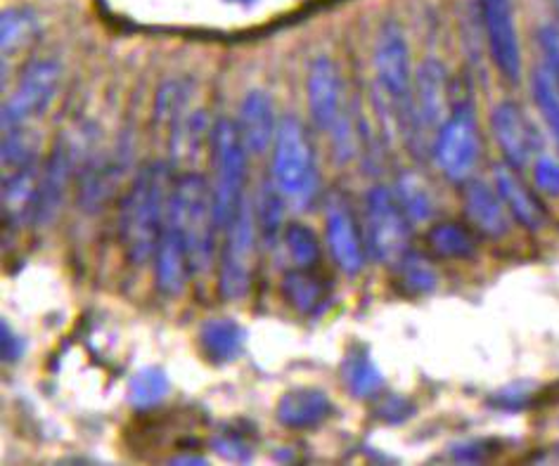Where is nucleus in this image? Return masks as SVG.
Returning <instances> with one entry per match:
<instances>
[{
  "mask_svg": "<svg viewBox=\"0 0 559 466\" xmlns=\"http://www.w3.org/2000/svg\"><path fill=\"white\" fill-rule=\"evenodd\" d=\"M271 176L287 202L311 200L318 188V168L311 138L299 117L287 115L280 119L273 143Z\"/></svg>",
  "mask_w": 559,
  "mask_h": 466,
  "instance_id": "obj_4",
  "label": "nucleus"
},
{
  "mask_svg": "<svg viewBox=\"0 0 559 466\" xmlns=\"http://www.w3.org/2000/svg\"><path fill=\"white\" fill-rule=\"evenodd\" d=\"M233 3H242V5H249V3H254V0H233Z\"/></svg>",
  "mask_w": 559,
  "mask_h": 466,
  "instance_id": "obj_39",
  "label": "nucleus"
},
{
  "mask_svg": "<svg viewBox=\"0 0 559 466\" xmlns=\"http://www.w3.org/2000/svg\"><path fill=\"white\" fill-rule=\"evenodd\" d=\"M283 244L287 251V259L295 267H318L320 265V242L318 235L304 223H287L283 232Z\"/></svg>",
  "mask_w": 559,
  "mask_h": 466,
  "instance_id": "obj_30",
  "label": "nucleus"
},
{
  "mask_svg": "<svg viewBox=\"0 0 559 466\" xmlns=\"http://www.w3.org/2000/svg\"><path fill=\"white\" fill-rule=\"evenodd\" d=\"M394 267H396L403 289L411 291V294H429L439 282L435 265H431L423 256V253H417L413 249L405 253V256Z\"/></svg>",
  "mask_w": 559,
  "mask_h": 466,
  "instance_id": "obj_31",
  "label": "nucleus"
},
{
  "mask_svg": "<svg viewBox=\"0 0 559 466\" xmlns=\"http://www.w3.org/2000/svg\"><path fill=\"white\" fill-rule=\"evenodd\" d=\"M212 164H214V202H216V220L221 232L228 228L245 202L247 186V162L249 152L242 143L237 123L230 119H218L212 129Z\"/></svg>",
  "mask_w": 559,
  "mask_h": 466,
  "instance_id": "obj_3",
  "label": "nucleus"
},
{
  "mask_svg": "<svg viewBox=\"0 0 559 466\" xmlns=\"http://www.w3.org/2000/svg\"><path fill=\"white\" fill-rule=\"evenodd\" d=\"M538 48L543 55V69L559 86V29L555 24H543L538 29Z\"/></svg>",
  "mask_w": 559,
  "mask_h": 466,
  "instance_id": "obj_33",
  "label": "nucleus"
},
{
  "mask_svg": "<svg viewBox=\"0 0 559 466\" xmlns=\"http://www.w3.org/2000/svg\"><path fill=\"white\" fill-rule=\"evenodd\" d=\"M463 202L469 223L481 235L500 239L510 232L512 216L506 202H502L498 188H491L484 180H469L465 182Z\"/></svg>",
  "mask_w": 559,
  "mask_h": 466,
  "instance_id": "obj_18",
  "label": "nucleus"
},
{
  "mask_svg": "<svg viewBox=\"0 0 559 466\" xmlns=\"http://www.w3.org/2000/svg\"><path fill=\"white\" fill-rule=\"evenodd\" d=\"M342 379H344V386L352 391L354 398H360V401L374 398V395L382 393L384 389L382 372L377 370V365L368 356V350L360 346L352 348L344 356Z\"/></svg>",
  "mask_w": 559,
  "mask_h": 466,
  "instance_id": "obj_25",
  "label": "nucleus"
},
{
  "mask_svg": "<svg viewBox=\"0 0 559 466\" xmlns=\"http://www.w3.org/2000/svg\"><path fill=\"white\" fill-rule=\"evenodd\" d=\"M24 338L12 330L10 322H0V353H3L5 362H17L24 356Z\"/></svg>",
  "mask_w": 559,
  "mask_h": 466,
  "instance_id": "obj_35",
  "label": "nucleus"
},
{
  "mask_svg": "<svg viewBox=\"0 0 559 466\" xmlns=\"http://www.w3.org/2000/svg\"><path fill=\"white\" fill-rule=\"evenodd\" d=\"M38 34V20L26 8H8L0 17V46L3 55H12L22 46H29Z\"/></svg>",
  "mask_w": 559,
  "mask_h": 466,
  "instance_id": "obj_28",
  "label": "nucleus"
},
{
  "mask_svg": "<svg viewBox=\"0 0 559 466\" xmlns=\"http://www.w3.org/2000/svg\"><path fill=\"white\" fill-rule=\"evenodd\" d=\"M60 62L34 60L26 64L10 100L3 105V131L34 126L38 119H44L60 93Z\"/></svg>",
  "mask_w": 559,
  "mask_h": 466,
  "instance_id": "obj_10",
  "label": "nucleus"
},
{
  "mask_svg": "<svg viewBox=\"0 0 559 466\" xmlns=\"http://www.w3.org/2000/svg\"><path fill=\"white\" fill-rule=\"evenodd\" d=\"M38 180V162L8 168V174L3 176V220L20 225L24 218H34Z\"/></svg>",
  "mask_w": 559,
  "mask_h": 466,
  "instance_id": "obj_21",
  "label": "nucleus"
},
{
  "mask_svg": "<svg viewBox=\"0 0 559 466\" xmlns=\"http://www.w3.org/2000/svg\"><path fill=\"white\" fill-rule=\"evenodd\" d=\"M368 253L382 265L394 267L411 251V218L399 204L394 190L374 186L366 194V216H362Z\"/></svg>",
  "mask_w": 559,
  "mask_h": 466,
  "instance_id": "obj_5",
  "label": "nucleus"
},
{
  "mask_svg": "<svg viewBox=\"0 0 559 466\" xmlns=\"http://www.w3.org/2000/svg\"><path fill=\"white\" fill-rule=\"evenodd\" d=\"M152 261H155L157 289L164 296H180L186 291L188 279L192 275V263H190L186 239L169 220V216H166V225L159 237L155 259Z\"/></svg>",
  "mask_w": 559,
  "mask_h": 466,
  "instance_id": "obj_17",
  "label": "nucleus"
},
{
  "mask_svg": "<svg viewBox=\"0 0 559 466\" xmlns=\"http://www.w3.org/2000/svg\"><path fill=\"white\" fill-rule=\"evenodd\" d=\"M169 220L186 239L192 273H206L214 261L216 232H221L212 180L198 171L180 174L174 180Z\"/></svg>",
  "mask_w": 559,
  "mask_h": 466,
  "instance_id": "obj_2",
  "label": "nucleus"
},
{
  "mask_svg": "<svg viewBox=\"0 0 559 466\" xmlns=\"http://www.w3.org/2000/svg\"><path fill=\"white\" fill-rule=\"evenodd\" d=\"M285 202L287 196L280 192L275 186L273 176L265 178L259 188L257 202H254V216H257V228H259V239L265 247H275L280 235L285 232Z\"/></svg>",
  "mask_w": 559,
  "mask_h": 466,
  "instance_id": "obj_24",
  "label": "nucleus"
},
{
  "mask_svg": "<svg viewBox=\"0 0 559 466\" xmlns=\"http://www.w3.org/2000/svg\"><path fill=\"white\" fill-rule=\"evenodd\" d=\"M484 36L488 52L500 76L508 83H520L524 62H522V46H520V29L514 22V5L512 0H479Z\"/></svg>",
  "mask_w": 559,
  "mask_h": 466,
  "instance_id": "obj_11",
  "label": "nucleus"
},
{
  "mask_svg": "<svg viewBox=\"0 0 559 466\" xmlns=\"http://www.w3.org/2000/svg\"><path fill=\"white\" fill-rule=\"evenodd\" d=\"M325 223H328V244H330L334 263H337L346 275L360 273L362 265H366L368 247H366V235L360 232L354 211L348 208L344 200L332 196L325 211Z\"/></svg>",
  "mask_w": 559,
  "mask_h": 466,
  "instance_id": "obj_15",
  "label": "nucleus"
},
{
  "mask_svg": "<svg viewBox=\"0 0 559 466\" xmlns=\"http://www.w3.org/2000/svg\"><path fill=\"white\" fill-rule=\"evenodd\" d=\"M332 401L323 389L301 386L289 389L275 405V417L285 429H313L318 423H323L332 415Z\"/></svg>",
  "mask_w": 559,
  "mask_h": 466,
  "instance_id": "obj_19",
  "label": "nucleus"
},
{
  "mask_svg": "<svg viewBox=\"0 0 559 466\" xmlns=\"http://www.w3.org/2000/svg\"><path fill=\"white\" fill-rule=\"evenodd\" d=\"M223 232H226V242L221 249L218 291L226 301H240L251 285V267H254V249L259 239L251 196H245L240 211Z\"/></svg>",
  "mask_w": 559,
  "mask_h": 466,
  "instance_id": "obj_7",
  "label": "nucleus"
},
{
  "mask_svg": "<svg viewBox=\"0 0 559 466\" xmlns=\"http://www.w3.org/2000/svg\"><path fill=\"white\" fill-rule=\"evenodd\" d=\"M214 445H216L218 452H223V455H226L228 459H245V457L251 455L249 445L242 441L240 435H233V433H221V435L216 438V441H214Z\"/></svg>",
  "mask_w": 559,
  "mask_h": 466,
  "instance_id": "obj_36",
  "label": "nucleus"
},
{
  "mask_svg": "<svg viewBox=\"0 0 559 466\" xmlns=\"http://www.w3.org/2000/svg\"><path fill=\"white\" fill-rule=\"evenodd\" d=\"M394 194L413 223L429 220L431 216H435V196H431V190L427 188V182L417 174L408 171V174L399 176Z\"/></svg>",
  "mask_w": 559,
  "mask_h": 466,
  "instance_id": "obj_29",
  "label": "nucleus"
},
{
  "mask_svg": "<svg viewBox=\"0 0 559 466\" xmlns=\"http://www.w3.org/2000/svg\"><path fill=\"white\" fill-rule=\"evenodd\" d=\"M372 67L377 86L386 95V100L401 111L403 119H408L415 76L411 67L408 38H405L399 22L382 24L380 34L374 38Z\"/></svg>",
  "mask_w": 559,
  "mask_h": 466,
  "instance_id": "obj_9",
  "label": "nucleus"
},
{
  "mask_svg": "<svg viewBox=\"0 0 559 466\" xmlns=\"http://www.w3.org/2000/svg\"><path fill=\"white\" fill-rule=\"evenodd\" d=\"M552 5H555V10L559 12V0H552Z\"/></svg>",
  "mask_w": 559,
  "mask_h": 466,
  "instance_id": "obj_40",
  "label": "nucleus"
},
{
  "mask_svg": "<svg viewBox=\"0 0 559 466\" xmlns=\"http://www.w3.org/2000/svg\"><path fill=\"white\" fill-rule=\"evenodd\" d=\"M171 190V171L162 162L145 164L126 190L119 211V239L123 256L131 265L143 267L155 259L169 216Z\"/></svg>",
  "mask_w": 559,
  "mask_h": 466,
  "instance_id": "obj_1",
  "label": "nucleus"
},
{
  "mask_svg": "<svg viewBox=\"0 0 559 466\" xmlns=\"http://www.w3.org/2000/svg\"><path fill=\"white\" fill-rule=\"evenodd\" d=\"M198 344L209 362L228 365L242 356L245 344H247V332L240 322L228 315L209 318L200 324Z\"/></svg>",
  "mask_w": 559,
  "mask_h": 466,
  "instance_id": "obj_20",
  "label": "nucleus"
},
{
  "mask_svg": "<svg viewBox=\"0 0 559 466\" xmlns=\"http://www.w3.org/2000/svg\"><path fill=\"white\" fill-rule=\"evenodd\" d=\"M536 188L550 196H559V164L550 157H540L534 164Z\"/></svg>",
  "mask_w": 559,
  "mask_h": 466,
  "instance_id": "obj_34",
  "label": "nucleus"
},
{
  "mask_svg": "<svg viewBox=\"0 0 559 466\" xmlns=\"http://www.w3.org/2000/svg\"><path fill=\"white\" fill-rule=\"evenodd\" d=\"M449 76L439 60H425L413 81V97L405 131L415 145L431 147L441 123L449 119Z\"/></svg>",
  "mask_w": 559,
  "mask_h": 466,
  "instance_id": "obj_8",
  "label": "nucleus"
},
{
  "mask_svg": "<svg viewBox=\"0 0 559 466\" xmlns=\"http://www.w3.org/2000/svg\"><path fill=\"white\" fill-rule=\"evenodd\" d=\"M479 129L477 115H474L472 103H457L449 119L441 123L435 140H431L429 154L439 171L453 182H467L474 166L479 162Z\"/></svg>",
  "mask_w": 559,
  "mask_h": 466,
  "instance_id": "obj_6",
  "label": "nucleus"
},
{
  "mask_svg": "<svg viewBox=\"0 0 559 466\" xmlns=\"http://www.w3.org/2000/svg\"><path fill=\"white\" fill-rule=\"evenodd\" d=\"M76 159V143L69 138H60L58 145L48 154L44 168H40L36 206L32 218L38 230L48 228V225H52L55 218H58L67 188L74 176Z\"/></svg>",
  "mask_w": 559,
  "mask_h": 466,
  "instance_id": "obj_13",
  "label": "nucleus"
},
{
  "mask_svg": "<svg viewBox=\"0 0 559 466\" xmlns=\"http://www.w3.org/2000/svg\"><path fill=\"white\" fill-rule=\"evenodd\" d=\"M531 91H534V100L540 109V117L548 123V129L559 147V86L545 69H538L534 79H531Z\"/></svg>",
  "mask_w": 559,
  "mask_h": 466,
  "instance_id": "obj_32",
  "label": "nucleus"
},
{
  "mask_svg": "<svg viewBox=\"0 0 559 466\" xmlns=\"http://www.w3.org/2000/svg\"><path fill=\"white\" fill-rule=\"evenodd\" d=\"M306 100H309L311 119L318 131L332 133L344 115L342 74L328 55H320L311 62L309 79H306Z\"/></svg>",
  "mask_w": 559,
  "mask_h": 466,
  "instance_id": "obj_14",
  "label": "nucleus"
},
{
  "mask_svg": "<svg viewBox=\"0 0 559 466\" xmlns=\"http://www.w3.org/2000/svg\"><path fill=\"white\" fill-rule=\"evenodd\" d=\"M285 301L306 318H318L330 306V285L325 277L316 273V267H295L283 277Z\"/></svg>",
  "mask_w": 559,
  "mask_h": 466,
  "instance_id": "obj_22",
  "label": "nucleus"
},
{
  "mask_svg": "<svg viewBox=\"0 0 559 466\" xmlns=\"http://www.w3.org/2000/svg\"><path fill=\"white\" fill-rule=\"evenodd\" d=\"M491 129L502 157L514 171H524L526 166L538 162L543 140L520 105L512 100L496 105L491 111Z\"/></svg>",
  "mask_w": 559,
  "mask_h": 466,
  "instance_id": "obj_12",
  "label": "nucleus"
},
{
  "mask_svg": "<svg viewBox=\"0 0 559 466\" xmlns=\"http://www.w3.org/2000/svg\"><path fill=\"white\" fill-rule=\"evenodd\" d=\"M516 174L520 171H514L510 166H496L493 171L496 188L502 196V202H506L510 216L520 223L522 228L538 232L545 225V211Z\"/></svg>",
  "mask_w": 559,
  "mask_h": 466,
  "instance_id": "obj_23",
  "label": "nucleus"
},
{
  "mask_svg": "<svg viewBox=\"0 0 559 466\" xmlns=\"http://www.w3.org/2000/svg\"><path fill=\"white\" fill-rule=\"evenodd\" d=\"M427 242L431 251L443 259H469L477 251V237L457 223H437L429 230Z\"/></svg>",
  "mask_w": 559,
  "mask_h": 466,
  "instance_id": "obj_27",
  "label": "nucleus"
},
{
  "mask_svg": "<svg viewBox=\"0 0 559 466\" xmlns=\"http://www.w3.org/2000/svg\"><path fill=\"white\" fill-rule=\"evenodd\" d=\"M403 407H405V401L391 398V401L384 403V407H382V417L391 421V415H396V421H401V419L408 417V415H403Z\"/></svg>",
  "mask_w": 559,
  "mask_h": 466,
  "instance_id": "obj_37",
  "label": "nucleus"
},
{
  "mask_svg": "<svg viewBox=\"0 0 559 466\" xmlns=\"http://www.w3.org/2000/svg\"><path fill=\"white\" fill-rule=\"evenodd\" d=\"M169 391L171 381L162 367H143L129 379V386H126V395H129V403L135 409L157 407Z\"/></svg>",
  "mask_w": 559,
  "mask_h": 466,
  "instance_id": "obj_26",
  "label": "nucleus"
},
{
  "mask_svg": "<svg viewBox=\"0 0 559 466\" xmlns=\"http://www.w3.org/2000/svg\"><path fill=\"white\" fill-rule=\"evenodd\" d=\"M171 464H206V459L204 457H174L171 459Z\"/></svg>",
  "mask_w": 559,
  "mask_h": 466,
  "instance_id": "obj_38",
  "label": "nucleus"
},
{
  "mask_svg": "<svg viewBox=\"0 0 559 466\" xmlns=\"http://www.w3.org/2000/svg\"><path fill=\"white\" fill-rule=\"evenodd\" d=\"M235 123L249 157H263V154L273 147L280 126V121L275 119L273 97L261 88L249 91L242 97L240 115H237Z\"/></svg>",
  "mask_w": 559,
  "mask_h": 466,
  "instance_id": "obj_16",
  "label": "nucleus"
}]
</instances>
